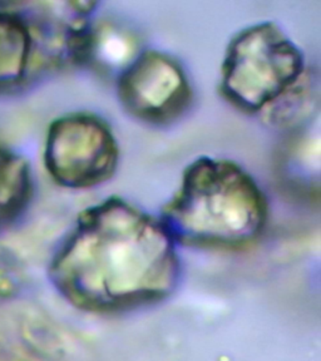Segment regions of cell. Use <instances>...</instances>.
<instances>
[{
  "mask_svg": "<svg viewBox=\"0 0 321 361\" xmlns=\"http://www.w3.org/2000/svg\"><path fill=\"white\" fill-rule=\"evenodd\" d=\"M121 159L119 141L104 119L74 112L49 126L44 148L48 173L59 186L90 190L112 180Z\"/></svg>",
  "mask_w": 321,
  "mask_h": 361,
  "instance_id": "4",
  "label": "cell"
},
{
  "mask_svg": "<svg viewBox=\"0 0 321 361\" xmlns=\"http://www.w3.org/2000/svg\"><path fill=\"white\" fill-rule=\"evenodd\" d=\"M116 92L124 112L142 123L158 127L178 121L193 99L185 68L157 49L138 51L119 71Z\"/></svg>",
  "mask_w": 321,
  "mask_h": 361,
  "instance_id": "5",
  "label": "cell"
},
{
  "mask_svg": "<svg viewBox=\"0 0 321 361\" xmlns=\"http://www.w3.org/2000/svg\"><path fill=\"white\" fill-rule=\"evenodd\" d=\"M310 64L275 22L255 23L232 37L221 63L220 90L234 107L259 116L288 92Z\"/></svg>",
  "mask_w": 321,
  "mask_h": 361,
  "instance_id": "3",
  "label": "cell"
},
{
  "mask_svg": "<svg viewBox=\"0 0 321 361\" xmlns=\"http://www.w3.org/2000/svg\"><path fill=\"white\" fill-rule=\"evenodd\" d=\"M158 217L177 246L238 250L265 231L269 203L243 166L200 156L185 167Z\"/></svg>",
  "mask_w": 321,
  "mask_h": 361,
  "instance_id": "2",
  "label": "cell"
},
{
  "mask_svg": "<svg viewBox=\"0 0 321 361\" xmlns=\"http://www.w3.org/2000/svg\"><path fill=\"white\" fill-rule=\"evenodd\" d=\"M34 37L25 23L0 14V85L17 83L27 73Z\"/></svg>",
  "mask_w": 321,
  "mask_h": 361,
  "instance_id": "7",
  "label": "cell"
},
{
  "mask_svg": "<svg viewBox=\"0 0 321 361\" xmlns=\"http://www.w3.org/2000/svg\"><path fill=\"white\" fill-rule=\"evenodd\" d=\"M30 177L27 164L0 149V220L14 216L28 201Z\"/></svg>",
  "mask_w": 321,
  "mask_h": 361,
  "instance_id": "8",
  "label": "cell"
},
{
  "mask_svg": "<svg viewBox=\"0 0 321 361\" xmlns=\"http://www.w3.org/2000/svg\"><path fill=\"white\" fill-rule=\"evenodd\" d=\"M319 104L320 77L315 68L309 66L304 75L258 117L272 130H296L311 121Z\"/></svg>",
  "mask_w": 321,
  "mask_h": 361,
  "instance_id": "6",
  "label": "cell"
},
{
  "mask_svg": "<svg viewBox=\"0 0 321 361\" xmlns=\"http://www.w3.org/2000/svg\"><path fill=\"white\" fill-rule=\"evenodd\" d=\"M177 247L158 216L109 196L78 214L52 259L49 275L77 309L132 310L174 293L181 279Z\"/></svg>",
  "mask_w": 321,
  "mask_h": 361,
  "instance_id": "1",
  "label": "cell"
}]
</instances>
